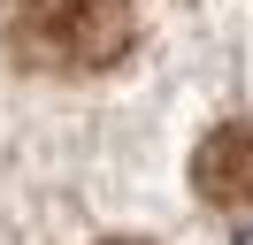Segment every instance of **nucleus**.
<instances>
[{"instance_id":"1","label":"nucleus","mask_w":253,"mask_h":245,"mask_svg":"<svg viewBox=\"0 0 253 245\" xmlns=\"http://www.w3.org/2000/svg\"><path fill=\"white\" fill-rule=\"evenodd\" d=\"M138 0H8V46L16 61L54 77H84L130 54Z\"/></svg>"},{"instance_id":"2","label":"nucleus","mask_w":253,"mask_h":245,"mask_svg":"<svg viewBox=\"0 0 253 245\" xmlns=\"http://www.w3.org/2000/svg\"><path fill=\"white\" fill-rule=\"evenodd\" d=\"M192 184H200V199H215V207H253V122H222V130L200 138V153H192Z\"/></svg>"},{"instance_id":"3","label":"nucleus","mask_w":253,"mask_h":245,"mask_svg":"<svg viewBox=\"0 0 253 245\" xmlns=\"http://www.w3.org/2000/svg\"><path fill=\"white\" fill-rule=\"evenodd\" d=\"M108 245H130V238H108Z\"/></svg>"}]
</instances>
